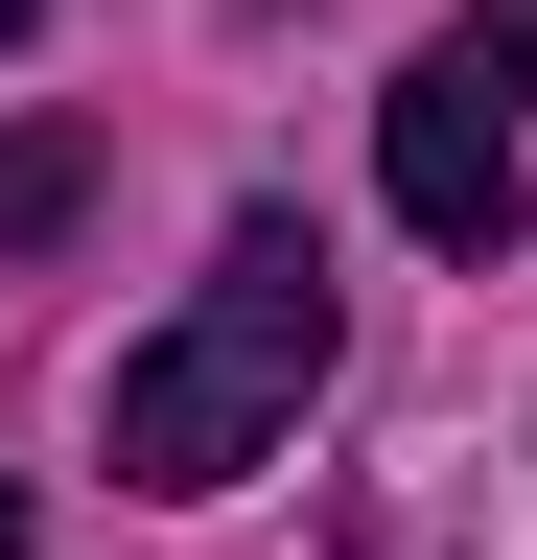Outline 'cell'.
<instances>
[{"mask_svg": "<svg viewBox=\"0 0 537 560\" xmlns=\"http://www.w3.org/2000/svg\"><path fill=\"white\" fill-rule=\"evenodd\" d=\"M304 397H327V234H304V210H234V257L187 280V327L117 350V490H234V467H281Z\"/></svg>", "mask_w": 537, "mask_h": 560, "instance_id": "obj_1", "label": "cell"}, {"mask_svg": "<svg viewBox=\"0 0 537 560\" xmlns=\"http://www.w3.org/2000/svg\"><path fill=\"white\" fill-rule=\"evenodd\" d=\"M374 187H397V234H444V257H514V94L467 47L397 70V117H374Z\"/></svg>", "mask_w": 537, "mask_h": 560, "instance_id": "obj_2", "label": "cell"}, {"mask_svg": "<svg viewBox=\"0 0 537 560\" xmlns=\"http://www.w3.org/2000/svg\"><path fill=\"white\" fill-rule=\"evenodd\" d=\"M71 187H94L71 140H0V234H71Z\"/></svg>", "mask_w": 537, "mask_h": 560, "instance_id": "obj_3", "label": "cell"}, {"mask_svg": "<svg viewBox=\"0 0 537 560\" xmlns=\"http://www.w3.org/2000/svg\"><path fill=\"white\" fill-rule=\"evenodd\" d=\"M444 47H467V70H491V94H514V117H537V0H467V24H444Z\"/></svg>", "mask_w": 537, "mask_h": 560, "instance_id": "obj_4", "label": "cell"}, {"mask_svg": "<svg viewBox=\"0 0 537 560\" xmlns=\"http://www.w3.org/2000/svg\"><path fill=\"white\" fill-rule=\"evenodd\" d=\"M0 560H24V467H0Z\"/></svg>", "mask_w": 537, "mask_h": 560, "instance_id": "obj_5", "label": "cell"}, {"mask_svg": "<svg viewBox=\"0 0 537 560\" xmlns=\"http://www.w3.org/2000/svg\"><path fill=\"white\" fill-rule=\"evenodd\" d=\"M24 24H47V0H0V47H24Z\"/></svg>", "mask_w": 537, "mask_h": 560, "instance_id": "obj_6", "label": "cell"}]
</instances>
